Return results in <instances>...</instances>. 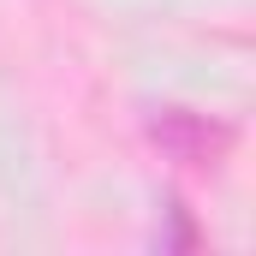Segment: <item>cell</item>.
Returning <instances> with one entry per match:
<instances>
[{"instance_id":"obj_1","label":"cell","mask_w":256,"mask_h":256,"mask_svg":"<svg viewBox=\"0 0 256 256\" xmlns=\"http://www.w3.org/2000/svg\"><path fill=\"white\" fill-rule=\"evenodd\" d=\"M155 137L173 149V155H185V161H196L202 149H214L220 143V131H208L202 120H191V114H179V108H167L161 120H155Z\"/></svg>"}]
</instances>
